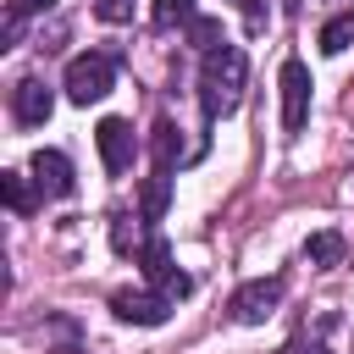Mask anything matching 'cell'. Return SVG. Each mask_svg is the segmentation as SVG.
<instances>
[{
	"mask_svg": "<svg viewBox=\"0 0 354 354\" xmlns=\"http://www.w3.org/2000/svg\"><path fill=\"white\" fill-rule=\"evenodd\" d=\"M243 83H249V61L238 44H216L205 61H199V105H205V122H221L243 105Z\"/></svg>",
	"mask_w": 354,
	"mask_h": 354,
	"instance_id": "obj_1",
	"label": "cell"
},
{
	"mask_svg": "<svg viewBox=\"0 0 354 354\" xmlns=\"http://www.w3.org/2000/svg\"><path fill=\"white\" fill-rule=\"evenodd\" d=\"M111 83H116V61H111V55H100V50L72 55V61H66V77H61V88H66V100H72V105H94V100H105V94H111Z\"/></svg>",
	"mask_w": 354,
	"mask_h": 354,
	"instance_id": "obj_2",
	"label": "cell"
},
{
	"mask_svg": "<svg viewBox=\"0 0 354 354\" xmlns=\"http://www.w3.org/2000/svg\"><path fill=\"white\" fill-rule=\"evenodd\" d=\"M282 293H288V282H282V277H254V282H243V288L232 293V304H227V315H232L238 326H260L266 315H277V304H282Z\"/></svg>",
	"mask_w": 354,
	"mask_h": 354,
	"instance_id": "obj_3",
	"label": "cell"
},
{
	"mask_svg": "<svg viewBox=\"0 0 354 354\" xmlns=\"http://www.w3.org/2000/svg\"><path fill=\"white\" fill-rule=\"evenodd\" d=\"M277 83H282V133H304V122H310V66L299 55H288Z\"/></svg>",
	"mask_w": 354,
	"mask_h": 354,
	"instance_id": "obj_4",
	"label": "cell"
},
{
	"mask_svg": "<svg viewBox=\"0 0 354 354\" xmlns=\"http://www.w3.org/2000/svg\"><path fill=\"white\" fill-rule=\"evenodd\" d=\"M138 260H144V277H149L166 299H188V293H194L188 271H177V266H171V249H166V238H160V232H149V243L138 249Z\"/></svg>",
	"mask_w": 354,
	"mask_h": 354,
	"instance_id": "obj_5",
	"label": "cell"
},
{
	"mask_svg": "<svg viewBox=\"0 0 354 354\" xmlns=\"http://www.w3.org/2000/svg\"><path fill=\"white\" fill-rule=\"evenodd\" d=\"M111 310H116V321H133V326H166L171 310H177V299H166L160 288H155V293L122 288V293H111Z\"/></svg>",
	"mask_w": 354,
	"mask_h": 354,
	"instance_id": "obj_6",
	"label": "cell"
},
{
	"mask_svg": "<svg viewBox=\"0 0 354 354\" xmlns=\"http://www.w3.org/2000/svg\"><path fill=\"white\" fill-rule=\"evenodd\" d=\"M94 144H100V160H105V171H111V177H122V171L133 166V155H138L133 122H122V116H105V122L94 127Z\"/></svg>",
	"mask_w": 354,
	"mask_h": 354,
	"instance_id": "obj_7",
	"label": "cell"
},
{
	"mask_svg": "<svg viewBox=\"0 0 354 354\" xmlns=\"http://www.w3.org/2000/svg\"><path fill=\"white\" fill-rule=\"evenodd\" d=\"M28 171H33L39 199H66V194H72V160H66L61 149H33Z\"/></svg>",
	"mask_w": 354,
	"mask_h": 354,
	"instance_id": "obj_8",
	"label": "cell"
},
{
	"mask_svg": "<svg viewBox=\"0 0 354 354\" xmlns=\"http://www.w3.org/2000/svg\"><path fill=\"white\" fill-rule=\"evenodd\" d=\"M50 111H55V94H50L39 77H22V83L11 88V116H17L22 127H44Z\"/></svg>",
	"mask_w": 354,
	"mask_h": 354,
	"instance_id": "obj_9",
	"label": "cell"
},
{
	"mask_svg": "<svg viewBox=\"0 0 354 354\" xmlns=\"http://www.w3.org/2000/svg\"><path fill=\"white\" fill-rule=\"evenodd\" d=\"M343 249H348V243H343V232H332V227L304 238V260H310L315 271H332V266H343Z\"/></svg>",
	"mask_w": 354,
	"mask_h": 354,
	"instance_id": "obj_10",
	"label": "cell"
},
{
	"mask_svg": "<svg viewBox=\"0 0 354 354\" xmlns=\"http://www.w3.org/2000/svg\"><path fill=\"white\" fill-rule=\"evenodd\" d=\"M166 199H171V171H160V166H155V177H144L138 216H144V221H160V216H166Z\"/></svg>",
	"mask_w": 354,
	"mask_h": 354,
	"instance_id": "obj_11",
	"label": "cell"
},
{
	"mask_svg": "<svg viewBox=\"0 0 354 354\" xmlns=\"http://www.w3.org/2000/svg\"><path fill=\"white\" fill-rule=\"evenodd\" d=\"M315 44H321V55H343V50L354 44V6H348V11H337V17L321 28V39H315Z\"/></svg>",
	"mask_w": 354,
	"mask_h": 354,
	"instance_id": "obj_12",
	"label": "cell"
},
{
	"mask_svg": "<svg viewBox=\"0 0 354 354\" xmlns=\"http://www.w3.org/2000/svg\"><path fill=\"white\" fill-rule=\"evenodd\" d=\"M149 149H155V166H160V171H171V166L183 160V133H177L171 122H155V138H149Z\"/></svg>",
	"mask_w": 354,
	"mask_h": 354,
	"instance_id": "obj_13",
	"label": "cell"
},
{
	"mask_svg": "<svg viewBox=\"0 0 354 354\" xmlns=\"http://www.w3.org/2000/svg\"><path fill=\"white\" fill-rule=\"evenodd\" d=\"M194 17H199L194 0H155V11H149V22H155L160 33H166V28H188Z\"/></svg>",
	"mask_w": 354,
	"mask_h": 354,
	"instance_id": "obj_14",
	"label": "cell"
},
{
	"mask_svg": "<svg viewBox=\"0 0 354 354\" xmlns=\"http://www.w3.org/2000/svg\"><path fill=\"white\" fill-rule=\"evenodd\" d=\"M188 44H194L199 55H210L216 44H227V33H221V22H216V17H194V22H188Z\"/></svg>",
	"mask_w": 354,
	"mask_h": 354,
	"instance_id": "obj_15",
	"label": "cell"
},
{
	"mask_svg": "<svg viewBox=\"0 0 354 354\" xmlns=\"http://www.w3.org/2000/svg\"><path fill=\"white\" fill-rule=\"evenodd\" d=\"M0 194H6V205H11L17 216H28V210H33V188H28V177H22V171H0Z\"/></svg>",
	"mask_w": 354,
	"mask_h": 354,
	"instance_id": "obj_16",
	"label": "cell"
},
{
	"mask_svg": "<svg viewBox=\"0 0 354 354\" xmlns=\"http://www.w3.org/2000/svg\"><path fill=\"white\" fill-rule=\"evenodd\" d=\"M111 243H116V249H122V254H127V249H144V243H149V238H144V232H138V227H127V216H116V221H111Z\"/></svg>",
	"mask_w": 354,
	"mask_h": 354,
	"instance_id": "obj_17",
	"label": "cell"
},
{
	"mask_svg": "<svg viewBox=\"0 0 354 354\" xmlns=\"http://www.w3.org/2000/svg\"><path fill=\"white\" fill-rule=\"evenodd\" d=\"M94 17L100 22H127L133 17V0H94Z\"/></svg>",
	"mask_w": 354,
	"mask_h": 354,
	"instance_id": "obj_18",
	"label": "cell"
},
{
	"mask_svg": "<svg viewBox=\"0 0 354 354\" xmlns=\"http://www.w3.org/2000/svg\"><path fill=\"white\" fill-rule=\"evenodd\" d=\"M55 0H6V11H17V17H33V11H50Z\"/></svg>",
	"mask_w": 354,
	"mask_h": 354,
	"instance_id": "obj_19",
	"label": "cell"
},
{
	"mask_svg": "<svg viewBox=\"0 0 354 354\" xmlns=\"http://www.w3.org/2000/svg\"><path fill=\"white\" fill-rule=\"evenodd\" d=\"M243 6V17H249V28H266V0H238Z\"/></svg>",
	"mask_w": 354,
	"mask_h": 354,
	"instance_id": "obj_20",
	"label": "cell"
},
{
	"mask_svg": "<svg viewBox=\"0 0 354 354\" xmlns=\"http://www.w3.org/2000/svg\"><path fill=\"white\" fill-rule=\"evenodd\" d=\"M288 354H332V348H326V343H304V337H299V343H293Z\"/></svg>",
	"mask_w": 354,
	"mask_h": 354,
	"instance_id": "obj_21",
	"label": "cell"
},
{
	"mask_svg": "<svg viewBox=\"0 0 354 354\" xmlns=\"http://www.w3.org/2000/svg\"><path fill=\"white\" fill-rule=\"evenodd\" d=\"M44 354H88V348H77V343H66V348H44Z\"/></svg>",
	"mask_w": 354,
	"mask_h": 354,
	"instance_id": "obj_22",
	"label": "cell"
}]
</instances>
